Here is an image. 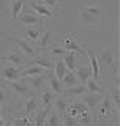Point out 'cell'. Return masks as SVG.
<instances>
[{
  "label": "cell",
  "instance_id": "6da1fadb",
  "mask_svg": "<svg viewBox=\"0 0 120 126\" xmlns=\"http://www.w3.org/2000/svg\"><path fill=\"white\" fill-rule=\"evenodd\" d=\"M103 10L97 5H81L78 6V21L87 29H100L101 27Z\"/></svg>",
  "mask_w": 120,
  "mask_h": 126
},
{
  "label": "cell",
  "instance_id": "4316f807",
  "mask_svg": "<svg viewBox=\"0 0 120 126\" xmlns=\"http://www.w3.org/2000/svg\"><path fill=\"white\" fill-rule=\"evenodd\" d=\"M52 71H54V74H55V77L59 79V80H62L63 79V76H65V73H66V66H65V63H63V60H62V57H59V60L54 63V68H52Z\"/></svg>",
  "mask_w": 120,
  "mask_h": 126
},
{
  "label": "cell",
  "instance_id": "83f0119b",
  "mask_svg": "<svg viewBox=\"0 0 120 126\" xmlns=\"http://www.w3.org/2000/svg\"><path fill=\"white\" fill-rule=\"evenodd\" d=\"M60 82H62V85H65V87H71V85L79 84V79L76 77L74 71H70V69H68L66 73H65V76H63V79H62Z\"/></svg>",
  "mask_w": 120,
  "mask_h": 126
},
{
  "label": "cell",
  "instance_id": "f546056e",
  "mask_svg": "<svg viewBox=\"0 0 120 126\" xmlns=\"http://www.w3.org/2000/svg\"><path fill=\"white\" fill-rule=\"evenodd\" d=\"M44 125H47V126H55V125H62V117H60L59 113H57V112H55V110H54V107L51 109V112H49V115H47V118H46Z\"/></svg>",
  "mask_w": 120,
  "mask_h": 126
},
{
  "label": "cell",
  "instance_id": "f1b7e54d",
  "mask_svg": "<svg viewBox=\"0 0 120 126\" xmlns=\"http://www.w3.org/2000/svg\"><path fill=\"white\" fill-rule=\"evenodd\" d=\"M85 88H87V93H100V92H104L103 90V87L100 85V82H97V80H93V79H87L85 82Z\"/></svg>",
  "mask_w": 120,
  "mask_h": 126
},
{
  "label": "cell",
  "instance_id": "8992f818",
  "mask_svg": "<svg viewBox=\"0 0 120 126\" xmlns=\"http://www.w3.org/2000/svg\"><path fill=\"white\" fill-rule=\"evenodd\" d=\"M19 24H21L22 27H25V25H44V21H43L41 16H38L33 10H30V8L27 6V8H24L22 13H21Z\"/></svg>",
  "mask_w": 120,
  "mask_h": 126
},
{
  "label": "cell",
  "instance_id": "ac0fdd59",
  "mask_svg": "<svg viewBox=\"0 0 120 126\" xmlns=\"http://www.w3.org/2000/svg\"><path fill=\"white\" fill-rule=\"evenodd\" d=\"M43 32H44L43 25H25L24 32H21V36L25 38L27 41H30V43H35Z\"/></svg>",
  "mask_w": 120,
  "mask_h": 126
},
{
  "label": "cell",
  "instance_id": "cb8c5ba5",
  "mask_svg": "<svg viewBox=\"0 0 120 126\" xmlns=\"http://www.w3.org/2000/svg\"><path fill=\"white\" fill-rule=\"evenodd\" d=\"M47 85H49L51 92H52L54 94H62V92H63V85H62V82H60L59 79L55 77V74H54L52 69L49 71V80H47Z\"/></svg>",
  "mask_w": 120,
  "mask_h": 126
},
{
  "label": "cell",
  "instance_id": "e0dca14e",
  "mask_svg": "<svg viewBox=\"0 0 120 126\" xmlns=\"http://www.w3.org/2000/svg\"><path fill=\"white\" fill-rule=\"evenodd\" d=\"M51 109H52V106H40V107L35 110V113L32 115V125L43 126L47 115H49V112H51Z\"/></svg>",
  "mask_w": 120,
  "mask_h": 126
},
{
  "label": "cell",
  "instance_id": "8fae6325",
  "mask_svg": "<svg viewBox=\"0 0 120 126\" xmlns=\"http://www.w3.org/2000/svg\"><path fill=\"white\" fill-rule=\"evenodd\" d=\"M27 6H29L30 10H33L38 16L46 17V19H52L54 16H59V14H55L51 8H47L44 3H41V0H27Z\"/></svg>",
  "mask_w": 120,
  "mask_h": 126
},
{
  "label": "cell",
  "instance_id": "5b68a950",
  "mask_svg": "<svg viewBox=\"0 0 120 126\" xmlns=\"http://www.w3.org/2000/svg\"><path fill=\"white\" fill-rule=\"evenodd\" d=\"M8 39L14 41V43H16V46H18L25 55H29L30 58H32V57H35V55H38L37 49H35V44H32V43H30V41H27L25 38L19 36L18 33H11V35H8Z\"/></svg>",
  "mask_w": 120,
  "mask_h": 126
},
{
  "label": "cell",
  "instance_id": "ffe728a7",
  "mask_svg": "<svg viewBox=\"0 0 120 126\" xmlns=\"http://www.w3.org/2000/svg\"><path fill=\"white\" fill-rule=\"evenodd\" d=\"M2 80H19L21 79V68L18 66H5L0 73Z\"/></svg>",
  "mask_w": 120,
  "mask_h": 126
},
{
  "label": "cell",
  "instance_id": "9a60e30c",
  "mask_svg": "<svg viewBox=\"0 0 120 126\" xmlns=\"http://www.w3.org/2000/svg\"><path fill=\"white\" fill-rule=\"evenodd\" d=\"M87 93V88H85V84H76V85H71V87H66V88H63L62 94L68 99H76V98H81L82 94Z\"/></svg>",
  "mask_w": 120,
  "mask_h": 126
},
{
  "label": "cell",
  "instance_id": "d590c367",
  "mask_svg": "<svg viewBox=\"0 0 120 126\" xmlns=\"http://www.w3.org/2000/svg\"><path fill=\"white\" fill-rule=\"evenodd\" d=\"M3 125H8V123H6V120H3V112H2V106H0V126H3Z\"/></svg>",
  "mask_w": 120,
  "mask_h": 126
},
{
  "label": "cell",
  "instance_id": "d6986e66",
  "mask_svg": "<svg viewBox=\"0 0 120 126\" xmlns=\"http://www.w3.org/2000/svg\"><path fill=\"white\" fill-rule=\"evenodd\" d=\"M70 101H71V99H68V98H65L63 94H55V96H54L52 107H54V110L59 113L60 117H63V113L66 112L68 106H70Z\"/></svg>",
  "mask_w": 120,
  "mask_h": 126
},
{
  "label": "cell",
  "instance_id": "44dd1931",
  "mask_svg": "<svg viewBox=\"0 0 120 126\" xmlns=\"http://www.w3.org/2000/svg\"><path fill=\"white\" fill-rule=\"evenodd\" d=\"M49 69H44L38 65H27L21 68V79H25V77H30V76H37V74H43Z\"/></svg>",
  "mask_w": 120,
  "mask_h": 126
},
{
  "label": "cell",
  "instance_id": "5bb4252c",
  "mask_svg": "<svg viewBox=\"0 0 120 126\" xmlns=\"http://www.w3.org/2000/svg\"><path fill=\"white\" fill-rule=\"evenodd\" d=\"M40 107V99H38V93L33 92L32 94L25 98V102H24V115L25 117H30L35 113V110Z\"/></svg>",
  "mask_w": 120,
  "mask_h": 126
},
{
  "label": "cell",
  "instance_id": "7a4b0ae2",
  "mask_svg": "<svg viewBox=\"0 0 120 126\" xmlns=\"http://www.w3.org/2000/svg\"><path fill=\"white\" fill-rule=\"evenodd\" d=\"M119 112H120V110L114 106V102H112V99H111L109 93L103 92V98H101V101H100V106H98V110H97V113H100L101 118L97 120V121L101 123V121H104V120H111V118L117 117Z\"/></svg>",
  "mask_w": 120,
  "mask_h": 126
},
{
  "label": "cell",
  "instance_id": "1f68e13d",
  "mask_svg": "<svg viewBox=\"0 0 120 126\" xmlns=\"http://www.w3.org/2000/svg\"><path fill=\"white\" fill-rule=\"evenodd\" d=\"M68 52V50L65 49V47H60V46H51L49 52H47V55H51V57H63Z\"/></svg>",
  "mask_w": 120,
  "mask_h": 126
},
{
  "label": "cell",
  "instance_id": "484cf974",
  "mask_svg": "<svg viewBox=\"0 0 120 126\" xmlns=\"http://www.w3.org/2000/svg\"><path fill=\"white\" fill-rule=\"evenodd\" d=\"M55 94L51 90H41L38 93V99H40V106H52Z\"/></svg>",
  "mask_w": 120,
  "mask_h": 126
},
{
  "label": "cell",
  "instance_id": "3957f363",
  "mask_svg": "<svg viewBox=\"0 0 120 126\" xmlns=\"http://www.w3.org/2000/svg\"><path fill=\"white\" fill-rule=\"evenodd\" d=\"M29 58H30L29 55H25L18 46H16L14 49H11V52L8 54V55H2L0 60H2L3 63L8 62L10 65L18 66V68H24V66H27V63H29Z\"/></svg>",
  "mask_w": 120,
  "mask_h": 126
},
{
  "label": "cell",
  "instance_id": "d6a6232c",
  "mask_svg": "<svg viewBox=\"0 0 120 126\" xmlns=\"http://www.w3.org/2000/svg\"><path fill=\"white\" fill-rule=\"evenodd\" d=\"M41 3H44L47 8L51 10H55L57 13L62 11V6H60V0H41Z\"/></svg>",
  "mask_w": 120,
  "mask_h": 126
},
{
  "label": "cell",
  "instance_id": "277c9868",
  "mask_svg": "<svg viewBox=\"0 0 120 126\" xmlns=\"http://www.w3.org/2000/svg\"><path fill=\"white\" fill-rule=\"evenodd\" d=\"M98 60L103 62L107 66V69H112L115 73V76L119 74V68H117V57H115V50L111 46H103L98 52Z\"/></svg>",
  "mask_w": 120,
  "mask_h": 126
},
{
  "label": "cell",
  "instance_id": "30bf717a",
  "mask_svg": "<svg viewBox=\"0 0 120 126\" xmlns=\"http://www.w3.org/2000/svg\"><path fill=\"white\" fill-rule=\"evenodd\" d=\"M35 43H37L35 49H37L38 54H47L49 52L51 46H52V32H51V29H44V32L40 35V38Z\"/></svg>",
  "mask_w": 120,
  "mask_h": 126
},
{
  "label": "cell",
  "instance_id": "836d02e7",
  "mask_svg": "<svg viewBox=\"0 0 120 126\" xmlns=\"http://www.w3.org/2000/svg\"><path fill=\"white\" fill-rule=\"evenodd\" d=\"M8 125H32V118L30 117H21V118H13V120H8Z\"/></svg>",
  "mask_w": 120,
  "mask_h": 126
},
{
  "label": "cell",
  "instance_id": "4fadbf2b",
  "mask_svg": "<svg viewBox=\"0 0 120 126\" xmlns=\"http://www.w3.org/2000/svg\"><path fill=\"white\" fill-rule=\"evenodd\" d=\"M14 96L16 94L11 92V88L5 84V80L0 79V106L8 107V106H14Z\"/></svg>",
  "mask_w": 120,
  "mask_h": 126
},
{
  "label": "cell",
  "instance_id": "9c48e42d",
  "mask_svg": "<svg viewBox=\"0 0 120 126\" xmlns=\"http://www.w3.org/2000/svg\"><path fill=\"white\" fill-rule=\"evenodd\" d=\"M76 33H78L76 29L73 32H65L63 33V47L66 50H74L78 54H85L84 52V46H81L78 43V39H76Z\"/></svg>",
  "mask_w": 120,
  "mask_h": 126
},
{
  "label": "cell",
  "instance_id": "7c38bea8",
  "mask_svg": "<svg viewBox=\"0 0 120 126\" xmlns=\"http://www.w3.org/2000/svg\"><path fill=\"white\" fill-rule=\"evenodd\" d=\"M81 98H82V101L87 104V109L92 112L95 121H97V110H98L100 101H101V98H103V92H100V93H85V94H82Z\"/></svg>",
  "mask_w": 120,
  "mask_h": 126
},
{
  "label": "cell",
  "instance_id": "d4e9b609",
  "mask_svg": "<svg viewBox=\"0 0 120 126\" xmlns=\"http://www.w3.org/2000/svg\"><path fill=\"white\" fill-rule=\"evenodd\" d=\"M74 74H76V77L79 79V82H81V84H84L87 79L92 77V68H90V66L78 65V66H76V69H74Z\"/></svg>",
  "mask_w": 120,
  "mask_h": 126
},
{
  "label": "cell",
  "instance_id": "603a6c76",
  "mask_svg": "<svg viewBox=\"0 0 120 126\" xmlns=\"http://www.w3.org/2000/svg\"><path fill=\"white\" fill-rule=\"evenodd\" d=\"M63 63H65L66 69L70 71H74L76 66H78V52H74V50H68V52L62 57Z\"/></svg>",
  "mask_w": 120,
  "mask_h": 126
},
{
  "label": "cell",
  "instance_id": "4dcf8cb0",
  "mask_svg": "<svg viewBox=\"0 0 120 126\" xmlns=\"http://www.w3.org/2000/svg\"><path fill=\"white\" fill-rule=\"evenodd\" d=\"M78 123H81V125H92V123H95V118H93V115H92L90 110H85V112L79 113Z\"/></svg>",
  "mask_w": 120,
  "mask_h": 126
},
{
  "label": "cell",
  "instance_id": "2e32d148",
  "mask_svg": "<svg viewBox=\"0 0 120 126\" xmlns=\"http://www.w3.org/2000/svg\"><path fill=\"white\" fill-rule=\"evenodd\" d=\"M82 46H84L85 54L89 55V58H90V65L89 66L92 68V79H93V80H97V82H100V60H98L97 54H95L93 50H90L85 44H82Z\"/></svg>",
  "mask_w": 120,
  "mask_h": 126
},
{
  "label": "cell",
  "instance_id": "e575fe53",
  "mask_svg": "<svg viewBox=\"0 0 120 126\" xmlns=\"http://www.w3.org/2000/svg\"><path fill=\"white\" fill-rule=\"evenodd\" d=\"M8 10H10V0H0V17L6 14Z\"/></svg>",
  "mask_w": 120,
  "mask_h": 126
},
{
  "label": "cell",
  "instance_id": "ba28073f",
  "mask_svg": "<svg viewBox=\"0 0 120 126\" xmlns=\"http://www.w3.org/2000/svg\"><path fill=\"white\" fill-rule=\"evenodd\" d=\"M49 71H46V73H43V74H37V76L25 77L24 80L29 84V87L33 90V92L40 93L41 90H44V87L47 85V80H49Z\"/></svg>",
  "mask_w": 120,
  "mask_h": 126
},
{
  "label": "cell",
  "instance_id": "7402d4cb",
  "mask_svg": "<svg viewBox=\"0 0 120 126\" xmlns=\"http://www.w3.org/2000/svg\"><path fill=\"white\" fill-rule=\"evenodd\" d=\"M27 5V0H11L10 2V14L13 19H18L19 14L22 13V10Z\"/></svg>",
  "mask_w": 120,
  "mask_h": 126
},
{
  "label": "cell",
  "instance_id": "52a82bcc",
  "mask_svg": "<svg viewBox=\"0 0 120 126\" xmlns=\"http://www.w3.org/2000/svg\"><path fill=\"white\" fill-rule=\"evenodd\" d=\"M5 84L11 88V92H13L16 96H21V98H27L29 94L33 93V90L29 87L24 79H19V80H5Z\"/></svg>",
  "mask_w": 120,
  "mask_h": 126
}]
</instances>
